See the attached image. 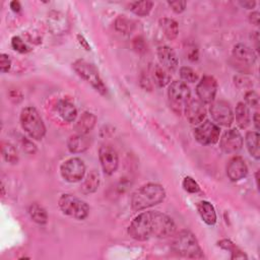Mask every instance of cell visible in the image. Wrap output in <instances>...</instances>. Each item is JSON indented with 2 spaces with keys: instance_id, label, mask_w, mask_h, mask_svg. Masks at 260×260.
<instances>
[{
  "instance_id": "30",
  "label": "cell",
  "mask_w": 260,
  "mask_h": 260,
  "mask_svg": "<svg viewBox=\"0 0 260 260\" xmlns=\"http://www.w3.org/2000/svg\"><path fill=\"white\" fill-rule=\"evenodd\" d=\"M152 5L153 3L151 1H137L130 4V9L138 16H145L150 12Z\"/></svg>"
},
{
  "instance_id": "25",
  "label": "cell",
  "mask_w": 260,
  "mask_h": 260,
  "mask_svg": "<svg viewBox=\"0 0 260 260\" xmlns=\"http://www.w3.org/2000/svg\"><path fill=\"white\" fill-rule=\"evenodd\" d=\"M28 214L30 218L39 224H44L48 220V214L46 209L38 203H31L28 206Z\"/></svg>"
},
{
  "instance_id": "17",
  "label": "cell",
  "mask_w": 260,
  "mask_h": 260,
  "mask_svg": "<svg viewBox=\"0 0 260 260\" xmlns=\"http://www.w3.org/2000/svg\"><path fill=\"white\" fill-rule=\"evenodd\" d=\"M233 57L240 62L241 64H244L245 66H251L256 61V55L254 51L248 47L245 44H237L233 49Z\"/></svg>"
},
{
  "instance_id": "27",
  "label": "cell",
  "mask_w": 260,
  "mask_h": 260,
  "mask_svg": "<svg viewBox=\"0 0 260 260\" xmlns=\"http://www.w3.org/2000/svg\"><path fill=\"white\" fill-rule=\"evenodd\" d=\"M151 73H152V78L154 80V83L159 87L166 86L171 80L170 74L160 65H154Z\"/></svg>"
},
{
  "instance_id": "8",
  "label": "cell",
  "mask_w": 260,
  "mask_h": 260,
  "mask_svg": "<svg viewBox=\"0 0 260 260\" xmlns=\"http://www.w3.org/2000/svg\"><path fill=\"white\" fill-rule=\"evenodd\" d=\"M63 179L67 182L75 183L80 181L85 174V165L78 157H71L64 161L60 168Z\"/></svg>"
},
{
  "instance_id": "13",
  "label": "cell",
  "mask_w": 260,
  "mask_h": 260,
  "mask_svg": "<svg viewBox=\"0 0 260 260\" xmlns=\"http://www.w3.org/2000/svg\"><path fill=\"white\" fill-rule=\"evenodd\" d=\"M219 146L226 153L237 152L243 146V137L237 129H230L221 136Z\"/></svg>"
},
{
  "instance_id": "34",
  "label": "cell",
  "mask_w": 260,
  "mask_h": 260,
  "mask_svg": "<svg viewBox=\"0 0 260 260\" xmlns=\"http://www.w3.org/2000/svg\"><path fill=\"white\" fill-rule=\"evenodd\" d=\"M11 46L15 51L19 53H27L30 51V48L19 37H13L11 39Z\"/></svg>"
},
{
  "instance_id": "35",
  "label": "cell",
  "mask_w": 260,
  "mask_h": 260,
  "mask_svg": "<svg viewBox=\"0 0 260 260\" xmlns=\"http://www.w3.org/2000/svg\"><path fill=\"white\" fill-rule=\"evenodd\" d=\"M245 101L251 108L257 109L259 107V95L254 90H249L245 93Z\"/></svg>"
},
{
  "instance_id": "1",
  "label": "cell",
  "mask_w": 260,
  "mask_h": 260,
  "mask_svg": "<svg viewBox=\"0 0 260 260\" xmlns=\"http://www.w3.org/2000/svg\"><path fill=\"white\" fill-rule=\"evenodd\" d=\"M176 231L174 220L159 211H145L138 214L129 224L128 234L137 241L150 238H167Z\"/></svg>"
},
{
  "instance_id": "12",
  "label": "cell",
  "mask_w": 260,
  "mask_h": 260,
  "mask_svg": "<svg viewBox=\"0 0 260 260\" xmlns=\"http://www.w3.org/2000/svg\"><path fill=\"white\" fill-rule=\"evenodd\" d=\"M217 91V82L214 77L205 75L201 78L196 86V93L203 104H210L213 102Z\"/></svg>"
},
{
  "instance_id": "16",
  "label": "cell",
  "mask_w": 260,
  "mask_h": 260,
  "mask_svg": "<svg viewBox=\"0 0 260 260\" xmlns=\"http://www.w3.org/2000/svg\"><path fill=\"white\" fill-rule=\"evenodd\" d=\"M157 57L160 66L168 70H175L178 67V58L173 49L168 46H159L157 48Z\"/></svg>"
},
{
  "instance_id": "33",
  "label": "cell",
  "mask_w": 260,
  "mask_h": 260,
  "mask_svg": "<svg viewBox=\"0 0 260 260\" xmlns=\"http://www.w3.org/2000/svg\"><path fill=\"white\" fill-rule=\"evenodd\" d=\"M182 185H183V188H184L187 192H189V193H196V192H198L199 189H200L198 183H197L193 178H191V177H189V176L184 178Z\"/></svg>"
},
{
  "instance_id": "2",
  "label": "cell",
  "mask_w": 260,
  "mask_h": 260,
  "mask_svg": "<svg viewBox=\"0 0 260 260\" xmlns=\"http://www.w3.org/2000/svg\"><path fill=\"white\" fill-rule=\"evenodd\" d=\"M166 197L164 187L156 183H148L138 188L131 196V207L139 211L160 203Z\"/></svg>"
},
{
  "instance_id": "26",
  "label": "cell",
  "mask_w": 260,
  "mask_h": 260,
  "mask_svg": "<svg viewBox=\"0 0 260 260\" xmlns=\"http://www.w3.org/2000/svg\"><path fill=\"white\" fill-rule=\"evenodd\" d=\"M236 121L240 128H246L250 124V112L246 104L239 103L236 107Z\"/></svg>"
},
{
  "instance_id": "29",
  "label": "cell",
  "mask_w": 260,
  "mask_h": 260,
  "mask_svg": "<svg viewBox=\"0 0 260 260\" xmlns=\"http://www.w3.org/2000/svg\"><path fill=\"white\" fill-rule=\"evenodd\" d=\"M218 246L232 254V259H246V254L240 250L232 241L230 240H221L218 242Z\"/></svg>"
},
{
  "instance_id": "31",
  "label": "cell",
  "mask_w": 260,
  "mask_h": 260,
  "mask_svg": "<svg viewBox=\"0 0 260 260\" xmlns=\"http://www.w3.org/2000/svg\"><path fill=\"white\" fill-rule=\"evenodd\" d=\"M115 27L120 32L129 34L134 28V24L133 21L125 17V15H119L115 20Z\"/></svg>"
},
{
  "instance_id": "14",
  "label": "cell",
  "mask_w": 260,
  "mask_h": 260,
  "mask_svg": "<svg viewBox=\"0 0 260 260\" xmlns=\"http://www.w3.org/2000/svg\"><path fill=\"white\" fill-rule=\"evenodd\" d=\"M186 118L191 124H199L205 118V108L201 101L190 99L184 109Z\"/></svg>"
},
{
  "instance_id": "32",
  "label": "cell",
  "mask_w": 260,
  "mask_h": 260,
  "mask_svg": "<svg viewBox=\"0 0 260 260\" xmlns=\"http://www.w3.org/2000/svg\"><path fill=\"white\" fill-rule=\"evenodd\" d=\"M180 76L182 79H184L187 82H195L198 79L197 73L190 67L184 66L180 69Z\"/></svg>"
},
{
  "instance_id": "40",
  "label": "cell",
  "mask_w": 260,
  "mask_h": 260,
  "mask_svg": "<svg viewBox=\"0 0 260 260\" xmlns=\"http://www.w3.org/2000/svg\"><path fill=\"white\" fill-rule=\"evenodd\" d=\"M10 8L14 11V12H19L20 11V3L18 1H11L10 2Z\"/></svg>"
},
{
  "instance_id": "37",
  "label": "cell",
  "mask_w": 260,
  "mask_h": 260,
  "mask_svg": "<svg viewBox=\"0 0 260 260\" xmlns=\"http://www.w3.org/2000/svg\"><path fill=\"white\" fill-rule=\"evenodd\" d=\"M168 4L176 13H181L186 8V1H169Z\"/></svg>"
},
{
  "instance_id": "6",
  "label": "cell",
  "mask_w": 260,
  "mask_h": 260,
  "mask_svg": "<svg viewBox=\"0 0 260 260\" xmlns=\"http://www.w3.org/2000/svg\"><path fill=\"white\" fill-rule=\"evenodd\" d=\"M74 71L83 79H85L90 85L99 91L101 94L106 95L108 92L107 86L103 82L98 69L90 63L84 60H76L73 63Z\"/></svg>"
},
{
  "instance_id": "28",
  "label": "cell",
  "mask_w": 260,
  "mask_h": 260,
  "mask_svg": "<svg viewBox=\"0 0 260 260\" xmlns=\"http://www.w3.org/2000/svg\"><path fill=\"white\" fill-rule=\"evenodd\" d=\"M1 152L3 158L9 164H17L18 161V153L16 148L8 142H2Z\"/></svg>"
},
{
  "instance_id": "4",
  "label": "cell",
  "mask_w": 260,
  "mask_h": 260,
  "mask_svg": "<svg viewBox=\"0 0 260 260\" xmlns=\"http://www.w3.org/2000/svg\"><path fill=\"white\" fill-rule=\"evenodd\" d=\"M20 124L23 130L34 139L40 140L46 134L43 119L36 108L25 107L20 114Z\"/></svg>"
},
{
  "instance_id": "41",
  "label": "cell",
  "mask_w": 260,
  "mask_h": 260,
  "mask_svg": "<svg viewBox=\"0 0 260 260\" xmlns=\"http://www.w3.org/2000/svg\"><path fill=\"white\" fill-rule=\"evenodd\" d=\"M240 4L247 9H251L255 6V1H244V2H240Z\"/></svg>"
},
{
  "instance_id": "9",
  "label": "cell",
  "mask_w": 260,
  "mask_h": 260,
  "mask_svg": "<svg viewBox=\"0 0 260 260\" xmlns=\"http://www.w3.org/2000/svg\"><path fill=\"white\" fill-rule=\"evenodd\" d=\"M219 127L210 121H205L201 123L194 130V136L196 140L203 145L214 144L215 142H217L219 138Z\"/></svg>"
},
{
  "instance_id": "3",
  "label": "cell",
  "mask_w": 260,
  "mask_h": 260,
  "mask_svg": "<svg viewBox=\"0 0 260 260\" xmlns=\"http://www.w3.org/2000/svg\"><path fill=\"white\" fill-rule=\"evenodd\" d=\"M172 249L180 256L198 259L203 257V252L196 237L187 230L179 232L172 241Z\"/></svg>"
},
{
  "instance_id": "39",
  "label": "cell",
  "mask_w": 260,
  "mask_h": 260,
  "mask_svg": "<svg viewBox=\"0 0 260 260\" xmlns=\"http://www.w3.org/2000/svg\"><path fill=\"white\" fill-rule=\"evenodd\" d=\"M249 19H250V22L255 24V25H258L259 24V13L257 11L255 12H252L250 15H249Z\"/></svg>"
},
{
  "instance_id": "5",
  "label": "cell",
  "mask_w": 260,
  "mask_h": 260,
  "mask_svg": "<svg viewBox=\"0 0 260 260\" xmlns=\"http://www.w3.org/2000/svg\"><path fill=\"white\" fill-rule=\"evenodd\" d=\"M62 212L75 219L82 220L87 217L89 213V206L83 200L71 194H63L58 201Z\"/></svg>"
},
{
  "instance_id": "15",
  "label": "cell",
  "mask_w": 260,
  "mask_h": 260,
  "mask_svg": "<svg viewBox=\"0 0 260 260\" xmlns=\"http://www.w3.org/2000/svg\"><path fill=\"white\" fill-rule=\"evenodd\" d=\"M247 173V165L241 156H234L229 160L226 165V175L231 181H240L241 179L246 177Z\"/></svg>"
},
{
  "instance_id": "23",
  "label": "cell",
  "mask_w": 260,
  "mask_h": 260,
  "mask_svg": "<svg viewBox=\"0 0 260 260\" xmlns=\"http://www.w3.org/2000/svg\"><path fill=\"white\" fill-rule=\"evenodd\" d=\"M100 184V175L95 170L90 171L81 185V191L85 194L93 193Z\"/></svg>"
},
{
  "instance_id": "24",
  "label": "cell",
  "mask_w": 260,
  "mask_h": 260,
  "mask_svg": "<svg viewBox=\"0 0 260 260\" xmlns=\"http://www.w3.org/2000/svg\"><path fill=\"white\" fill-rule=\"evenodd\" d=\"M246 145L249 153L256 159L260 157V149H259V134L258 132L250 131L246 134Z\"/></svg>"
},
{
  "instance_id": "38",
  "label": "cell",
  "mask_w": 260,
  "mask_h": 260,
  "mask_svg": "<svg viewBox=\"0 0 260 260\" xmlns=\"http://www.w3.org/2000/svg\"><path fill=\"white\" fill-rule=\"evenodd\" d=\"M77 40H78V43L86 50V51H88V50H90V47H89V45H88V43H87V41L84 39V37L83 36H81V35H77Z\"/></svg>"
},
{
  "instance_id": "36",
  "label": "cell",
  "mask_w": 260,
  "mask_h": 260,
  "mask_svg": "<svg viewBox=\"0 0 260 260\" xmlns=\"http://www.w3.org/2000/svg\"><path fill=\"white\" fill-rule=\"evenodd\" d=\"M11 67V59L6 54L0 55V70L1 72H7Z\"/></svg>"
},
{
  "instance_id": "7",
  "label": "cell",
  "mask_w": 260,
  "mask_h": 260,
  "mask_svg": "<svg viewBox=\"0 0 260 260\" xmlns=\"http://www.w3.org/2000/svg\"><path fill=\"white\" fill-rule=\"evenodd\" d=\"M168 98L173 111L180 115L185 109L188 101L191 99V91L185 82L176 80L169 86Z\"/></svg>"
},
{
  "instance_id": "11",
  "label": "cell",
  "mask_w": 260,
  "mask_h": 260,
  "mask_svg": "<svg viewBox=\"0 0 260 260\" xmlns=\"http://www.w3.org/2000/svg\"><path fill=\"white\" fill-rule=\"evenodd\" d=\"M99 157L103 171L107 175L114 174L119 165V157L117 151L108 144H103L99 149Z\"/></svg>"
},
{
  "instance_id": "10",
  "label": "cell",
  "mask_w": 260,
  "mask_h": 260,
  "mask_svg": "<svg viewBox=\"0 0 260 260\" xmlns=\"http://www.w3.org/2000/svg\"><path fill=\"white\" fill-rule=\"evenodd\" d=\"M210 115L212 119L221 126H230L234 121V113L229 103L217 101L210 106Z\"/></svg>"
},
{
  "instance_id": "20",
  "label": "cell",
  "mask_w": 260,
  "mask_h": 260,
  "mask_svg": "<svg viewBox=\"0 0 260 260\" xmlns=\"http://www.w3.org/2000/svg\"><path fill=\"white\" fill-rule=\"evenodd\" d=\"M96 122V117L89 112H84L81 114L80 118L77 120L75 123V130L79 134H86L88 133L93 126L95 125Z\"/></svg>"
},
{
  "instance_id": "19",
  "label": "cell",
  "mask_w": 260,
  "mask_h": 260,
  "mask_svg": "<svg viewBox=\"0 0 260 260\" xmlns=\"http://www.w3.org/2000/svg\"><path fill=\"white\" fill-rule=\"evenodd\" d=\"M56 110L58 115L66 122H73L77 117V110L75 106L66 100H61L58 102Z\"/></svg>"
},
{
  "instance_id": "18",
  "label": "cell",
  "mask_w": 260,
  "mask_h": 260,
  "mask_svg": "<svg viewBox=\"0 0 260 260\" xmlns=\"http://www.w3.org/2000/svg\"><path fill=\"white\" fill-rule=\"evenodd\" d=\"M90 145V139L85 134H75L69 137L67 141V146L70 152L80 153L85 151Z\"/></svg>"
},
{
  "instance_id": "42",
  "label": "cell",
  "mask_w": 260,
  "mask_h": 260,
  "mask_svg": "<svg viewBox=\"0 0 260 260\" xmlns=\"http://www.w3.org/2000/svg\"><path fill=\"white\" fill-rule=\"evenodd\" d=\"M253 121H254V125H255V128L258 130L259 129V113L256 112L254 117H253Z\"/></svg>"
},
{
  "instance_id": "21",
  "label": "cell",
  "mask_w": 260,
  "mask_h": 260,
  "mask_svg": "<svg viewBox=\"0 0 260 260\" xmlns=\"http://www.w3.org/2000/svg\"><path fill=\"white\" fill-rule=\"evenodd\" d=\"M197 210L202 220L208 225H213L216 222V213L214 207L208 201H199L197 203Z\"/></svg>"
},
{
  "instance_id": "22",
  "label": "cell",
  "mask_w": 260,
  "mask_h": 260,
  "mask_svg": "<svg viewBox=\"0 0 260 260\" xmlns=\"http://www.w3.org/2000/svg\"><path fill=\"white\" fill-rule=\"evenodd\" d=\"M158 23H159L161 30L164 31V35L167 37V39L172 41L177 38L178 32H179V26H178V23L176 20H174L172 18L164 17V18L159 19Z\"/></svg>"
}]
</instances>
